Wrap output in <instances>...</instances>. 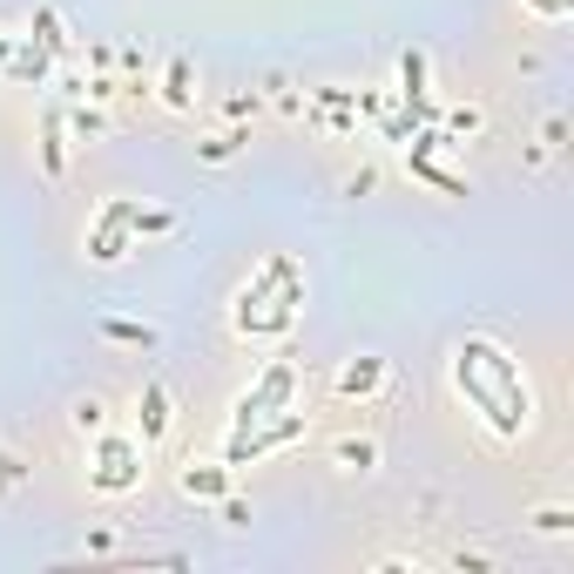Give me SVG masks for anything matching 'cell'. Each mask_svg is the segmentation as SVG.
<instances>
[{
	"label": "cell",
	"mask_w": 574,
	"mask_h": 574,
	"mask_svg": "<svg viewBox=\"0 0 574 574\" xmlns=\"http://www.w3.org/2000/svg\"><path fill=\"white\" fill-rule=\"evenodd\" d=\"M453 392L486 420L494 440H521L534 426V385L501 339H460L453 345Z\"/></svg>",
	"instance_id": "cell-1"
},
{
	"label": "cell",
	"mask_w": 574,
	"mask_h": 574,
	"mask_svg": "<svg viewBox=\"0 0 574 574\" xmlns=\"http://www.w3.org/2000/svg\"><path fill=\"white\" fill-rule=\"evenodd\" d=\"M291 392H298V372H291V365H264V379L236 399L230 466L264 460L271 446H284V440H298V433H304V413H291Z\"/></svg>",
	"instance_id": "cell-2"
},
{
	"label": "cell",
	"mask_w": 574,
	"mask_h": 574,
	"mask_svg": "<svg viewBox=\"0 0 574 574\" xmlns=\"http://www.w3.org/2000/svg\"><path fill=\"white\" fill-rule=\"evenodd\" d=\"M298 304H304V278L291 258H271L251 284L236 291V332L243 339H284L298 324Z\"/></svg>",
	"instance_id": "cell-3"
},
{
	"label": "cell",
	"mask_w": 574,
	"mask_h": 574,
	"mask_svg": "<svg viewBox=\"0 0 574 574\" xmlns=\"http://www.w3.org/2000/svg\"><path fill=\"white\" fill-rule=\"evenodd\" d=\"M102 446H95V466H89V486L95 494H135L142 486V440H129V433H95Z\"/></svg>",
	"instance_id": "cell-4"
},
{
	"label": "cell",
	"mask_w": 574,
	"mask_h": 574,
	"mask_svg": "<svg viewBox=\"0 0 574 574\" xmlns=\"http://www.w3.org/2000/svg\"><path fill=\"white\" fill-rule=\"evenodd\" d=\"M183 494L190 501H223L230 494V466H183Z\"/></svg>",
	"instance_id": "cell-5"
},
{
	"label": "cell",
	"mask_w": 574,
	"mask_h": 574,
	"mask_svg": "<svg viewBox=\"0 0 574 574\" xmlns=\"http://www.w3.org/2000/svg\"><path fill=\"white\" fill-rule=\"evenodd\" d=\"M170 433V385H149L142 392V446H155Z\"/></svg>",
	"instance_id": "cell-6"
},
{
	"label": "cell",
	"mask_w": 574,
	"mask_h": 574,
	"mask_svg": "<svg viewBox=\"0 0 574 574\" xmlns=\"http://www.w3.org/2000/svg\"><path fill=\"white\" fill-rule=\"evenodd\" d=\"M379 379H385L379 359H352V365L339 372V392H345V399H365V392H379Z\"/></svg>",
	"instance_id": "cell-7"
},
{
	"label": "cell",
	"mask_w": 574,
	"mask_h": 574,
	"mask_svg": "<svg viewBox=\"0 0 574 574\" xmlns=\"http://www.w3.org/2000/svg\"><path fill=\"white\" fill-rule=\"evenodd\" d=\"M399 81H405V109L426 115V54H405L399 61Z\"/></svg>",
	"instance_id": "cell-8"
},
{
	"label": "cell",
	"mask_w": 574,
	"mask_h": 574,
	"mask_svg": "<svg viewBox=\"0 0 574 574\" xmlns=\"http://www.w3.org/2000/svg\"><path fill=\"white\" fill-rule=\"evenodd\" d=\"M332 460H339L345 473H372V466H379V446H372V440H339Z\"/></svg>",
	"instance_id": "cell-9"
},
{
	"label": "cell",
	"mask_w": 574,
	"mask_h": 574,
	"mask_svg": "<svg viewBox=\"0 0 574 574\" xmlns=\"http://www.w3.org/2000/svg\"><path fill=\"white\" fill-rule=\"evenodd\" d=\"M74 426L89 433V440H95V433H109V405H102V399H81V405H74Z\"/></svg>",
	"instance_id": "cell-10"
},
{
	"label": "cell",
	"mask_w": 574,
	"mask_h": 574,
	"mask_svg": "<svg viewBox=\"0 0 574 574\" xmlns=\"http://www.w3.org/2000/svg\"><path fill=\"white\" fill-rule=\"evenodd\" d=\"M102 332H109V339H122V345H155V332H149V324H129V318H109Z\"/></svg>",
	"instance_id": "cell-11"
},
{
	"label": "cell",
	"mask_w": 574,
	"mask_h": 574,
	"mask_svg": "<svg viewBox=\"0 0 574 574\" xmlns=\"http://www.w3.org/2000/svg\"><path fill=\"white\" fill-rule=\"evenodd\" d=\"M534 527H541V534H567V527H574V514H567V507H541V514H534Z\"/></svg>",
	"instance_id": "cell-12"
},
{
	"label": "cell",
	"mask_w": 574,
	"mask_h": 574,
	"mask_svg": "<svg viewBox=\"0 0 574 574\" xmlns=\"http://www.w3.org/2000/svg\"><path fill=\"white\" fill-rule=\"evenodd\" d=\"M48 177H61V115H48Z\"/></svg>",
	"instance_id": "cell-13"
},
{
	"label": "cell",
	"mask_w": 574,
	"mask_h": 574,
	"mask_svg": "<svg viewBox=\"0 0 574 574\" xmlns=\"http://www.w3.org/2000/svg\"><path fill=\"white\" fill-rule=\"evenodd\" d=\"M183 81H190V68H183V61H177V68H170V102H177V109H183V102H190V89H183Z\"/></svg>",
	"instance_id": "cell-14"
},
{
	"label": "cell",
	"mask_w": 574,
	"mask_h": 574,
	"mask_svg": "<svg viewBox=\"0 0 574 574\" xmlns=\"http://www.w3.org/2000/svg\"><path fill=\"white\" fill-rule=\"evenodd\" d=\"M446 129H453V135H473V129H480V109H453V122H446Z\"/></svg>",
	"instance_id": "cell-15"
},
{
	"label": "cell",
	"mask_w": 574,
	"mask_h": 574,
	"mask_svg": "<svg viewBox=\"0 0 574 574\" xmlns=\"http://www.w3.org/2000/svg\"><path fill=\"white\" fill-rule=\"evenodd\" d=\"M527 8H534V14H547V21H561V14L574 8V0H527Z\"/></svg>",
	"instance_id": "cell-16"
}]
</instances>
